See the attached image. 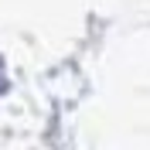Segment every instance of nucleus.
Listing matches in <instances>:
<instances>
[]
</instances>
